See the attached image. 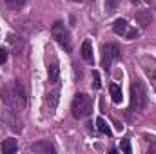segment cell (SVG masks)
Instances as JSON below:
<instances>
[{
    "instance_id": "cell-21",
    "label": "cell",
    "mask_w": 156,
    "mask_h": 154,
    "mask_svg": "<svg viewBox=\"0 0 156 154\" xmlns=\"http://www.w3.org/2000/svg\"><path fill=\"white\" fill-rule=\"evenodd\" d=\"M71 2H82V0H71Z\"/></svg>"
},
{
    "instance_id": "cell-15",
    "label": "cell",
    "mask_w": 156,
    "mask_h": 154,
    "mask_svg": "<svg viewBox=\"0 0 156 154\" xmlns=\"http://www.w3.org/2000/svg\"><path fill=\"white\" fill-rule=\"evenodd\" d=\"M118 4H120V0H105V11L107 13H115L118 9Z\"/></svg>"
},
{
    "instance_id": "cell-6",
    "label": "cell",
    "mask_w": 156,
    "mask_h": 154,
    "mask_svg": "<svg viewBox=\"0 0 156 154\" xmlns=\"http://www.w3.org/2000/svg\"><path fill=\"white\" fill-rule=\"evenodd\" d=\"M80 54H82V58L85 60V62H93V45H91V42L89 40H85L83 44H82V49H80Z\"/></svg>"
},
{
    "instance_id": "cell-1",
    "label": "cell",
    "mask_w": 156,
    "mask_h": 154,
    "mask_svg": "<svg viewBox=\"0 0 156 154\" xmlns=\"http://www.w3.org/2000/svg\"><path fill=\"white\" fill-rule=\"evenodd\" d=\"M0 98L13 113H18L26 107V91L20 82H11L5 87H2Z\"/></svg>"
},
{
    "instance_id": "cell-10",
    "label": "cell",
    "mask_w": 156,
    "mask_h": 154,
    "mask_svg": "<svg viewBox=\"0 0 156 154\" xmlns=\"http://www.w3.org/2000/svg\"><path fill=\"white\" fill-rule=\"evenodd\" d=\"M109 93H111V98H113L115 103H120V102H122V89L118 87L116 83L109 85Z\"/></svg>"
},
{
    "instance_id": "cell-19",
    "label": "cell",
    "mask_w": 156,
    "mask_h": 154,
    "mask_svg": "<svg viewBox=\"0 0 156 154\" xmlns=\"http://www.w3.org/2000/svg\"><path fill=\"white\" fill-rule=\"evenodd\" d=\"M125 37H127V40H134V38H138V31H136V29H127Z\"/></svg>"
},
{
    "instance_id": "cell-12",
    "label": "cell",
    "mask_w": 156,
    "mask_h": 154,
    "mask_svg": "<svg viewBox=\"0 0 156 154\" xmlns=\"http://www.w3.org/2000/svg\"><path fill=\"white\" fill-rule=\"evenodd\" d=\"M56 103H58V89L53 91L51 94H47V105H49V111H55V109H56Z\"/></svg>"
},
{
    "instance_id": "cell-2",
    "label": "cell",
    "mask_w": 156,
    "mask_h": 154,
    "mask_svg": "<svg viewBox=\"0 0 156 154\" xmlns=\"http://www.w3.org/2000/svg\"><path fill=\"white\" fill-rule=\"evenodd\" d=\"M149 105V96L142 82H134L131 85V111L133 113H144Z\"/></svg>"
},
{
    "instance_id": "cell-18",
    "label": "cell",
    "mask_w": 156,
    "mask_h": 154,
    "mask_svg": "<svg viewBox=\"0 0 156 154\" xmlns=\"http://www.w3.org/2000/svg\"><path fill=\"white\" fill-rule=\"evenodd\" d=\"M93 78H94L93 89H100V85H102V82H100V73H98V71H93Z\"/></svg>"
},
{
    "instance_id": "cell-17",
    "label": "cell",
    "mask_w": 156,
    "mask_h": 154,
    "mask_svg": "<svg viewBox=\"0 0 156 154\" xmlns=\"http://www.w3.org/2000/svg\"><path fill=\"white\" fill-rule=\"evenodd\" d=\"M120 145H122V151H123L125 154L133 152V149H131V142H129V140H122V143H120Z\"/></svg>"
},
{
    "instance_id": "cell-8",
    "label": "cell",
    "mask_w": 156,
    "mask_h": 154,
    "mask_svg": "<svg viewBox=\"0 0 156 154\" xmlns=\"http://www.w3.org/2000/svg\"><path fill=\"white\" fill-rule=\"evenodd\" d=\"M16 149H18L16 140L9 138V140H4L2 142V152L4 154H13V152H16Z\"/></svg>"
},
{
    "instance_id": "cell-13",
    "label": "cell",
    "mask_w": 156,
    "mask_h": 154,
    "mask_svg": "<svg viewBox=\"0 0 156 154\" xmlns=\"http://www.w3.org/2000/svg\"><path fill=\"white\" fill-rule=\"evenodd\" d=\"M4 2H5V5H7L9 9H15V11H16V9H22L27 0H4Z\"/></svg>"
},
{
    "instance_id": "cell-7",
    "label": "cell",
    "mask_w": 156,
    "mask_h": 154,
    "mask_svg": "<svg viewBox=\"0 0 156 154\" xmlns=\"http://www.w3.org/2000/svg\"><path fill=\"white\" fill-rule=\"evenodd\" d=\"M58 78H60V67H58V64H51L47 67V80H49V83H56Z\"/></svg>"
},
{
    "instance_id": "cell-14",
    "label": "cell",
    "mask_w": 156,
    "mask_h": 154,
    "mask_svg": "<svg viewBox=\"0 0 156 154\" xmlns=\"http://www.w3.org/2000/svg\"><path fill=\"white\" fill-rule=\"evenodd\" d=\"M31 151H35V152H53L55 149L49 143H37V145L31 147Z\"/></svg>"
},
{
    "instance_id": "cell-16",
    "label": "cell",
    "mask_w": 156,
    "mask_h": 154,
    "mask_svg": "<svg viewBox=\"0 0 156 154\" xmlns=\"http://www.w3.org/2000/svg\"><path fill=\"white\" fill-rule=\"evenodd\" d=\"M136 20H140V24H142L144 27H145L147 24H151V20L147 18V15H145V13H138V15H136Z\"/></svg>"
},
{
    "instance_id": "cell-3",
    "label": "cell",
    "mask_w": 156,
    "mask_h": 154,
    "mask_svg": "<svg viewBox=\"0 0 156 154\" xmlns=\"http://www.w3.org/2000/svg\"><path fill=\"white\" fill-rule=\"evenodd\" d=\"M71 111H73V116L82 120V118H87V116L93 113V102L87 94L80 93L73 98V103H71Z\"/></svg>"
},
{
    "instance_id": "cell-9",
    "label": "cell",
    "mask_w": 156,
    "mask_h": 154,
    "mask_svg": "<svg viewBox=\"0 0 156 154\" xmlns=\"http://www.w3.org/2000/svg\"><path fill=\"white\" fill-rule=\"evenodd\" d=\"M127 29H129V26H127V22H125L123 18H118L116 22L113 24V31H115L116 35H125Z\"/></svg>"
},
{
    "instance_id": "cell-20",
    "label": "cell",
    "mask_w": 156,
    "mask_h": 154,
    "mask_svg": "<svg viewBox=\"0 0 156 154\" xmlns=\"http://www.w3.org/2000/svg\"><path fill=\"white\" fill-rule=\"evenodd\" d=\"M5 60H7V49L0 47V64H5Z\"/></svg>"
},
{
    "instance_id": "cell-5",
    "label": "cell",
    "mask_w": 156,
    "mask_h": 154,
    "mask_svg": "<svg viewBox=\"0 0 156 154\" xmlns=\"http://www.w3.org/2000/svg\"><path fill=\"white\" fill-rule=\"evenodd\" d=\"M115 60H120V47L116 44H107L102 47V65L109 69Z\"/></svg>"
},
{
    "instance_id": "cell-4",
    "label": "cell",
    "mask_w": 156,
    "mask_h": 154,
    "mask_svg": "<svg viewBox=\"0 0 156 154\" xmlns=\"http://www.w3.org/2000/svg\"><path fill=\"white\" fill-rule=\"evenodd\" d=\"M51 35H53V38L60 44V47H64V51H67V53L71 51V37H69L67 27H66L62 22L53 24V27H51Z\"/></svg>"
},
{
    "instance_id": "cell-11",
    "label": "cell",
    "mask_w": 156,
    "mask_h": 154,
    "mask_svg": "<svg viewBox=\"0 0 156 154\" xmlns=\"http://www.w3.org/2000/svg\"><path fill=\"white\" fill-rule=\"evenodd\" d=\"M96 125H98V131H100L102 134H107V136H111V134H113L111 127L107 125V121H105L104 118H98V120H96Z\"/></svg>"
}]
</instances>
